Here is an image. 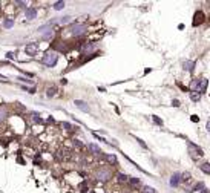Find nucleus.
I'll list each match as a JSON object with an SVG mask.
<instances>
[{
    "label": "nucleus",
    "instance_id": "nucleus-21",
    "mask_svg": "<svg viewBox=\"0 0 210 193\" xmlns=\"http://www.w3.org/2000/svg\"><path fill=\"white\" fill-rule=\"evenodd\" d=\"M108 159H109L111 162H117V158H115L114 155H108Z\"/></svg>",
    "mask_w": 210,
    "mask_h": 193
},
{
    "label": "nucleus",
    "instance_id": "nucleus-11",
    "mask_svg": "<svg viewBox=\"0 0 210 193\" xmlns=\"http://www.w3.org/2000/svg\"><path fill=\"white\" fill-rule=\"evenodd\" d=\"M202 17H204V16H202V13H196V14H195V20H193V25H195V26H196V25H199V23L202 22Z\"/></svg>",
    "mask_w": 210,
    "mask_h": 193
},
{
    "label": "nucleus",
    "instance_id": "nucleus-17",
    "mask_svg": "<svg viewBox=\"0 0 210 193\" xmlns=\"http://www.w3.org/2000/svg\"><path fill=\"white\" fill-rule=\"evenodd\" d=\"M64 8V2H57L55 5H54V9L55 11H60V9H63Z\"/></svg>",
    "mask_w": 210,
    "mask_h": 193
},
{
    "label": "nucleus",
    "instance_id": "nucleus-6",
    "mask_svg": "<svg viewBox=\"0 0 210 193\" xmlns=\"http://www.w3.org/2000/svg\"><path fill=\"white\" fill-rule=\"evenodd\" d=\"M37 51H39V46L35 43H31V45L26 46V54H29V55H35Z\"/></svg>",
    "mask_w": 210,
    "mask_h": 193
},
{
    "label": "nucleus",
    "instance_id": "nucleus-10",
    "mask_svg": "<svg viewBox=\"0 0 210 193\" xmlns=\"http://www.w3.org/2000/svg\"><path fill=\"white\" fill-rule=\"evenodd\" d=\"M179 182V173H173L170 178V185H178Z\"/></svg>",
    "mask_w": 210,
    "mask_h": 193
},
{
    "label": "nucleus",
    "instance_id": "nucleus-29",
    "mask_svg": "<svg viewBox=\"0 0 210 193\" xmlns=\"http://www.w3.org/2000/svg\"><path fill=\"white\" fill-rule=\"evenodd\" d=\"M201 193H207V190H205V188H204V190H202V191H201Z\"/></svg>",
    "mask_w": 210,
    "mask_h": 193
},
{
    "label": "nucleus",
    "instance_id": "nucleus-19",
    "mask_svg": "<svg viewBox=\"0 0 210 193\" xmlns=\"http://www.w3.org/2000/svg\"><path fill=\"white\" fill-rule=\"evenodd\" d=\"M6 117V109L5 107H0V120H3Z\"/></svg>",
    "mask_w": 210,
    "mask_h": 193
},
{
    "label": "nucleus",
    "instance_id": "nucleus-28",
    "mask_svg": "<svg viewBox=\"0 0 210 193\" xmlns=\"http://www.w3.org/2000/svg\"><path fill=\"white\" fill-rule=\"evenodd\" d=\"M0 81H8V80H6V77H3V75H0Z\"/></svg>",
    "mask_w": 210,
    "mask_h": 193
},
{
    "label": "nucleus",
    "instance_id": "nucleus-13",
    "mask_svg": "<svg viewBox=\"0 0 210 193\" xmlns=\"http://www.w3.org/2000/svg\"><path fill=\"white\" fill-rule=\"evenodd\" d=\"M87 147H89V149H90V150L94 152V155H101V153H103V152L100 150V147H97L95 144H89Z\"/></svg>",
    "mask_w": 210,
    "mask_h": 193
},
{
    "label": "nucleus",
    "instance_id": "nucleus-22",
    "mask_svg": "<svg viewBox=\"0 0 210 193\" xmlns=\"http://www.w3.org/2000/svg\"><path fill=\"white\" fill-rule=\"evenodd\" d=\"M17 80H19V81H23V83H32L31 80H26V78H23V77H19Z\"/></svg>",
    "mask_w": 210,
    "mask_h": 193
},
{
    "label": "nucleus",
    "instance_id": "nucleus-14",
    "mask_svg": "<svg viewBox=\"0 0 210 193\" xmlns=\"http://www.w3.org/2000/svg\"><path fill=\"white\" fill-rule=\"evenodd\" d=\"M193 67H195V61H184V69L193 71Z\"/></svg>",
    "mask_w": 210,
    "mask_h": 193
},
{
    "label": "nucleus",
    "instance_id": "nucleus-9",
    "mask_svg": "<svg viewBox=\"0 0 210 193\" xmlns=\"http://www.w3.org/2000/svg\"><path fill=\"white\" fill-rule=\"evenodd\" d=\"M58 156H60L61 159H69V158H71V153H69V150L61 149V150H58Z\"/></svg>",
    "mask_w": 210,
    "mask_h": 193
},
{
    "label": "nucleus",
    "instance_id": "nucleus-23",
    "mask_svg": "<svg viewBox=\"0 0 210 193\" xmlns=\"http://www.w3.org/2000/svg\"><path fill=\"white\" fill-rule=\"evenodd\" d=\"M118 178H120L121 182H123V181H127V176H126V175H118Z\"/></svg>",
    "mask_w": 210,
    "mask_h": 193
},
{
    "label": "nucleus",
    "instance_id": "nucleus-24",
    "mask_svg": "<svg viewBox=\"0 0 210 193\" xmlns=\"http://www.w3.org/2000/svg\"><path fill=\"white\" fill-rule=\"evenodd\" d=\"M58 22H60V23H68V22H69V17H64V19H60Z\"/></svg>",
    "mask_w": 210,
    "mask_h": 193
},
{
    "label": "nucleus",
    "instance_id": "nucleus-3",
    "mask_svg": "<svg viewBox=\"0 0 210 193\" xmlns=\"http://www.w3.org/2000/svg\"><path fill=\"white\" fill-rule=\"evenodd\" d=\"M84 32H86V26L81 25V23H75V25H72V28H71V34L75 35V37H78V35H81V34H84Z\"/></svg>",
    "mask_w": 210,
    "mask_h": 193
},
{
    "label": "nucleus",
    "instance_id": "nucleus-2",
    "mask_svg": "<svg viewBox=\"0 0 210 193\" xmlns=\"http://www.w3.org/2000/svg\"><path fill=\"white\" fill-rule=\"evenodd\" d=\"M57 60H58V55L55 54V52H48V54H45V57H43V64H46V66H55V63H57Z\"/></svg>",
    "mask_w": 210,
    "mask_h": 193
},
{
    "label": "nucleus",
    "instance_id": "nucleus-7",
    "mask_svg": "<svg viewBox=\"0 0 210 193\" xmlns=\"http://www.w3.org/2000/svg\"><path fill=\"white\" fill-rule=\"evenodd\" d=\"M75 106H77L78 109H81L83 112H87V111H89V106H87L84 101H81V100H75Z\"/></svg>",
    "mask_w": 210,
    "mask_h": 193
},
{
    "label": "nucleus",
    "instance_id": "nucleus-8",
    "mask_svg": "<svg viewBox=\"0 0 210 193\" xmlns=\"http://www.w3.org/2000/svg\"><path fill=\"white\" fill-rule=\"evenodd\" d=\"M35 16H37L35 8H28V9H26V19L32 20V19H35Z\"/></svg>",
    "mask_w": 210,
    "mask_h": 193
},
{
    "label": "nucleus",
    "instance_id": "nucleus-25",
    "mask_svg": "<svg viewBox=\"0 0 210 193\" xmlns=\"http://www.w3.org/2000/svg\"><path fill=\"white\" fill-rule=\"evenodd\" d=\"M51 37H52V31H49L48 34H45V35H43V38H51Z\"/></svg>",
    "mask_w": 210,
    "mask_h": 193
},
{
    "label": "nucleus",
    "instance_id": "nucleus-5",
    "mask_svg": "<svg viewBox=\"0 0 210 193\" xmlns=\"http://www.w3.org/2000/svg\"><path fill=\"white\" fill-rule=\"evenodd\" d=\"M97 176H98V179H100V181H103V182H104V181H108V179L111 178V172H109V170H106V169H101V170L97 173Z\"/></svg>",
    "mask_w": 210,
    "mask_h": 193
},
{
    "label": "nucleus",
    "instance_id": "nucleus-27",
    "mask_svg": "<svg viewBox=\"0 0 210 193\" xmlns=\"http://www.w3.org/2000/svg\"><path fill=\"white\" fill-rule=\"evenodd\" d=\"M153 120H155V123H157V124H163V121H160L157 117H153Z\"/></svg>",
    "mask_w": 210,
    "mask_h": 193
},
{
    "label": "nucleus",
    "instance_id": "nucleus-26",
    "mask_svg": "<svg viewBox=\"0 0 210 193\" xmlns=\"http://www.w3.org/2000/svg\"><path fill=\"white\" fill-rule=\"evenodd\" d=\"M63 127H66L68 130H71V124L69 123H63Z\"/></svg>",
    "mask_w": 210,
    "mask_h": 193
},
{
    "label": "nucleus",
    "instance_id": "nucleus-12",
    "mask_svg": "<svg viewBox=\"0 0 210 193\" xmlns=\"http://www.w3.org/2000/svg\"><path fill=\"white\" fill-rule=\"evenodd\" d=\"M190 98H192V101H199V98H201V93H199V92L192 90V92H190Z\"/></svg>",
    "mask_w": 210,
    "mask_h": 193
},
{
    "label": "nucleus",
    "instance_id": "nucleus-20",
    "mask_svg": "<svg viewBox=\"0 0 210 193\" xmlns=\"http://www.w3.org/2000/svg\"><path fill=\"white\" fill-rule=\"evenodd\" d=\"M55 95V87H49L48 89V96H54Z\"/></svg>",
    "mask_w": 210,
    "mask_h": 193
},
{
    "label": "nucleus",
    "instance_id": "nucleus-18",
    "mask_svg": "<svg viewBox=\"0 0 210 193\" xmlns=\"http://www.w3.org/2000/svg\"><path fill=\"white\" fill-rule=\"evenodd\" d=\"M13 25H14V22H13L11 19H6V20L3 22V26H5V28H11Z\"/></svg>",
    "mask_w": 210,
    "mask_h": 193
},
{
    "label": "nucleus",
    "instance_id": "nucleus-15",
    "mask_svg": "<svg viewBox=\"0 0 210 193\" xmlns=\"http://www.w3.org/2000/svg\"><path fill=\"white\" fill-rule=\"evenodd\" d=\"M141 191H143V193H157V190H155L153 187H149V185H144Z\"/></svg>",
    "mask_w": 210,
    "mask_h": 193
},
{
    "label": "nucleus",
    "instance_id": "nucleus-16",
    "mask_svg": "<svg viewBox=\"0 0 210 193\" xmlns=\"http://www.w3.org/2000/svg\"><path fill=\"white\" fill-rule=\"evenodd\" d=\"M201 170L204 172V173H210V166H208V162H204V164H201Z\"/></svg>",
    "mask_w": 210,
    "mask_h": 193
},
{
    "label": "nucleus",
    "instance_id": "nucleus-4",
    "mask_svg": "<svg viewBox=\"0 0 210 193\" xmlns=\"http://www.w3.org/2000/svg\"><path fill=\"white\" fill-rule=\"evenodd\" d=\"M189 152H190V156H192L193 159H198V158L202 156V150H201L199 147L193 146L192 143H189Z\"/></svg>",
    "mask_w": 210,
    "mask_h": 193
},
{
    "label": "nucleus",
    "instance_id": "nucleus-1",
    "mask_svg": "<svg viewBox=\"0 0 210 193\" xmlns=\"http://www.w3.org/2000/svg\"><path fill=\"white\" fill-rule=\"evenodd\" d=\"M192 89L195 92H204L207 89V80L205 78H199V80H193L192 81Z\"/></svg>",
    "mask_w": 210,
    "mask_h": 193
}]
</instances>
